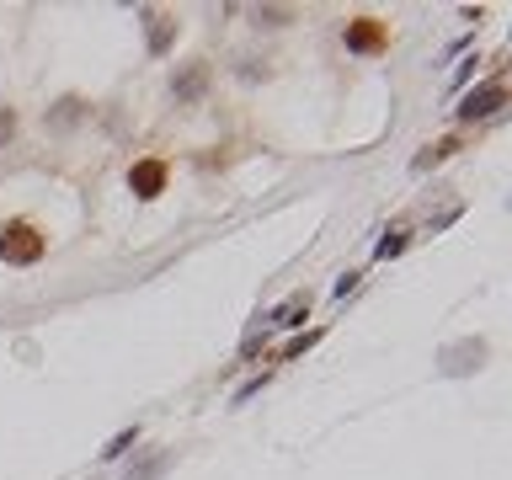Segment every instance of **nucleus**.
<instances>
[{
	"instance_id": "1",
	"label": "nucleus",
	"mask_w": 512,
	"mask_h": 480,
	"mask_svg": "<svg viewBox=\"0 0 512 480\" xmlns=\"http://www.w3.org/2000/svg\"><path fill=\"white\" fill-rule=\"evenodd\" d=\"M43 251H48V235L32 219H6L0 224V256H6V262L32 267V262H43Z\"/></svg>"
},
{
	"instance_id": "2",
	"label": "nucleus",
	"mask_w": 512,
	"mask_h": 480,
	"mask_svg": "<svg viewBox=\"0 0 512 480\" xmlns=\"http://www.w3.org/2000/svg\"><path fill=\"white\" fill-rule=\"evenodd\" d=\"M128 187H134L139 198H155V192L166 187V160H139V166L128 171Z\"/></svg>"
},
{
	"instance_id": "3",
	"label": "nucleus",
	"mask_w": 512,
	"mask_h": 480,
	"mask_svg": "<svg viewBox=\"0 0 512 480\" xmlns=\"http://www.w3.org/2000/svg\"><path fill=\"white\" fill-rule=\"evenodd\" d=\"M502 80H491V86H480V91H470L464 96V107H459V118H486V112H496L502 107Z\"/></svg>"
},
{
	"instance_id": "4",
	"label": "nucleus",
	"mask_w": 512,
	"mask_h": 480,
	"mask_svg": "<svg viewBox=\"0 0 512 480\" xmlns=\"http://www.w3.org/2000/svg\"><path fill=\"white\" fill-rule=\"evenodd\" d=\"M384 38H390V32H384L374 16H358V22L347 27V43L352 48H363V54H374V48H384Z\"/></svg>"
},
{
	"instance_id": "5",
	"label": "nucleus",
	"mask_w": 512,
	"mask_h": 480,
	"mask_svg": "<svg viewBox=\"0 0 512 480\" xmlns=\"http://www.w3.org/2000/svg\"><path fill=\"white\" fill-rule=\"evenodd\" d=\"M11 128H16V118H11V112H0V139H11Z\"/></svg>"
}]
</instances>
